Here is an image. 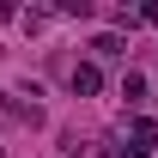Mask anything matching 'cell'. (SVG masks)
<instances>
[{
	"label": "cell",
	"mask_w": 158,
	"mask_h": 158,
	"mask_svg": "<svg viewBox=\"0 0 158 158\" xmlns=\"http://www.w3.org/2000/svg\"><path fill=\"white\" fill-rule=\"evenodd\" d=\"M134 146H146V152L158 146V122H152V116H140V122H134Z\"/></svg>",
	"instance_id": "7a4b0ae2"
},
{
	"label": "cell",
	"mask_w": 158,
	"mask_h": 158,
	"mask_svg": "<svg viewBox=\"0 0 158 158\" xmlns=\"http://www.w3.org/2000/svg\"><path fill=\"white\" fill-rule=\"evenodd\" d=\"M98 85H103V73L91 67V61H79V67H73V91H79V98H91Z\"/></svg>",
	"instance_id": "6da1fadb"
}]
</instances>
